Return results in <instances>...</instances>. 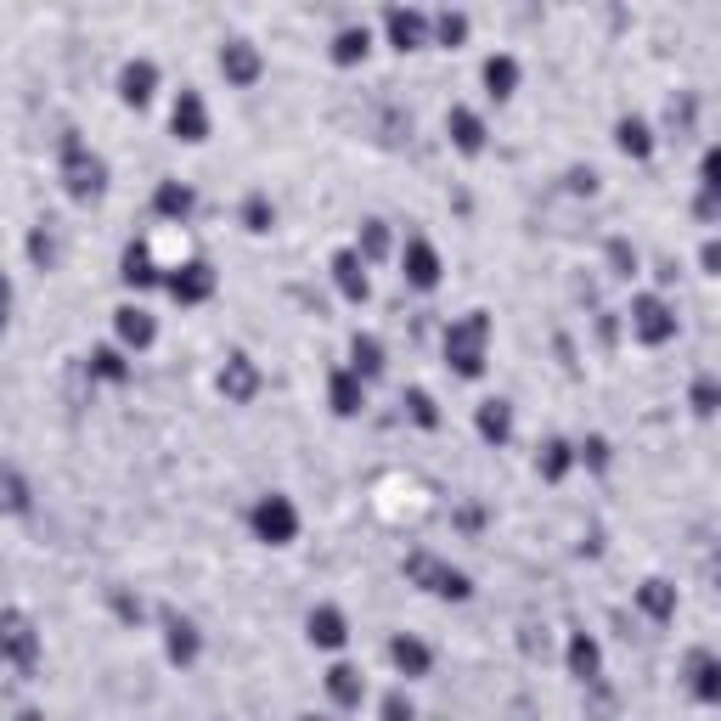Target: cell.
<instances>
[{"label": "cell", "mask_w": 721, "mask_h": 721, "mask_svg": "<svg viewBox=\"0 0 721 721\" xmlns=\"http://www.w3.org/2000/svg\"><path fill=\"white\" fill-rule=\"evenodd\" d=\"M164 648H170L175 665H192L204 654V637H198V626H192L186 614H164Z\"/></svg>", "instance_id": "18"}, {"label": "cell", "mask_w": 721, "mask_h": 721, "mask_svg": "<svg viewBox=\"0 0 721 721\" xmlns=\"http://www.w3.org/2000/svg\"><path fill=\"white\" fill-rule=\"evenodd\" d=\"M350 372H356L361 383L383 372V345L372 339V332H356V339H350Z\"/></svg>", "instance_id": "28"}, {"label": "cell", "mask_w": 721, "mask_h": 721, "mask_svg": "<svg viewBox=\"0 0 721 721\" xmlns=\"http://www.w3.org/2000/svg\"><path fill=\"white\" fill-rule=\"evenodd\" d=\"M113 327H119V345H124V350H153V339H159V321L141 310V305L113 310Z\"/></svg>", "instance_id": "15"}, {"label": "cell", "mask_w": 721, "mask_h": 721, "mask_svg": "<svg viewBox=\"0 0 721 721\" xmlns=\"http://www.w3.org/2000/svg\"><path fill=\"white\" fill-rule=\"evenodd\" d=\"M479 435L491 446H507L513 440V406L507 401H479Z\"/></svg>", "instance_id": "27"}, {"label": "cell", "mask_w": 721, "mask_h": 721, "mask_svg": "<svg viewBox=\"0 0 721 721\" xmlns=\"http://www.w3.org/2000/svg\"><path fill=\"white\" fill-rule=\"evenodd\" d=\"M485 350H491V316L485 310H468L462 321L446 327V367L457 378H479V372H485Z\"/></svg>", "instance_id": "1"}, {"label": "cell", "mask_w": 721, "mask_h": 721, "mask_svg": "<svg viewBox=\"0 0 721 721\" xmlns=\"http://www.w3.org/2000/svg\"><path fill=\"white\" fill-rule=\"evenodd\" d=\"M254 390H260L254 361H249V356H231V361L220 367V395H226V401H249Z\"/></svg>", "instance_id": "21"}, {"label": "cell", "mask_w": 721, "mask_h": 721, "mask_svg": "<svg viewBox=\"0 0 721 721\" xmlns=\"http://www.w3.org/2000/svg\"><path fill=\"white\" fill-rule=\"evenodd\" d=\"M90 378H102V383H124L130 378V361L119 350H96L90 356Z\"/></svg>", "instance_id": "33"}, {"label": "cell", "mask_w": 721, "mask_h": 721, "mask_svg": "<svg viewBox=\"0 0 721 721\" xmlns=\"http://www.w3.org/2000/svg\"><path fill=\"white\" fill-rule=\"evenodd\" d=\"M637 603H643V614H648V620H670V614H677V587H665V581H643Z\"/></svg>", "instance_id": "31"}, {"label": "cell", "mask_w": 721, "mask_h": 721, "mask_svg": "<svg viewBox=\"0 0 721 721\" xmlns=\"http://www.w3.org/2000/svg\"><path fill=\"white\" fill-rule=\"evenodd\" d=\"M170 130H175V141H186V148H198V141H209V108H204V96L192 90V85H181V90H175Z\"/></svg>", "instance_id": "8"}, {"label": "cell", "mask_w": 721, "mask_h": 721, "mask_svg": "<svg viewBox=\"0 0 721 721\" xmlns=\"http://www.w3.org/2000/svg\"><path fill=\"white\" fill-rule=\"evenodd\" d=\"M0 659H12L18 670H34L40 659V637H34V620L29 614H0Z\"/></svg>", "instance_id": "7"}, {"label": "cell", "mask_w": 721, "mask_h": 721, "mask_svg": "<svg viewBox=\"0 0 721 721\" xmlns=\"http://www.w3.org/2000/svg\"><path fill=\"white\" fill-rule=\"evenodd\" d=\"M390 659H395V670H401V677H428V665H435L428 643H423V637H406V632L390 643Z\"/></svg>", "instance_id": "24"}, {"label": "cell", "mask_w": 721, "mask_h": 721, "mask_svg": "<svg viewBox=\"0 0 721 721\" xmlns=\"http://www.w3.org/2000/svg\"><path fill=\"white\" fill-rule=\"evenodd\" d=\"M406 412L423 428H440V412H435V395H428V390H406Z\"/></svg>", "instance_id": "37"}, {"label": "cell", "mask_w": 721, "mask_h": 721, "mask_svg": "<svg viewBox=\"0 0 721 721\" xmlns=\"http://www.w3.org/2000/svg\"><path fill=\"white\" fill-rule=\"evenodd\" d=\"M7 310H12V282H7V271H0V332H7Z\"/></svg>", "instance_id": "42"}, {"label": "cell", "mask_w": 721, "mask_h": 721, "mask_svg": "<svg viewBox=\"0 0 721 721\" xmlns=\"http://www.w3.org/2000/svg\"><path fill=\"white\" fill-rule=\"evenodd\" d=\"M260 52H254V45L249 40H226L220 45V74H226V85H254L260 79Z\"/></svg>", "instance_id": "13"}, {"label": "cell", "mask_w": 721, "mask_h": 721, "mask_svg": "<svg viewBox=\"0 0 721 721\" xmlns=\"http://www.w3.org/2000/svg\"><path fill=\"white\" fill-rule=\"evenodd\" d=\"M632 339H637V345L677 339V316H670V305H665L659 294H637V299H632Z\"/></svg>", "instance_id": "5"}, {"label": "cell", "mask_w": 721, "mask_h": 721, "mask_svg": "<svg viewBox=\"0 0 721 721\" xmlns=\"http://www.w3.org/2000/svg\"><path fill=\"white\" fill-rule=\"evenodd\" d=\"M332 282H339V294H345L350 305H367V294H372V276H367V265H361L356 249L332 254Z\"/></svg>", "instance_id": "12"}, {"label": "cell", "mask_w": 721, "mask_h": 721, "mask_svg": "<svg viewBox=\"0 0 721 721\" xmlns=\"http://www.w3.org/2000/svg\"><path fill=\"white\" fill-rule=\"evenodd\" d=\"M327 693H332V704L356 710V704L367 699V677H361L356 665H332V670H327Z\"/></svg>", "instance_id": "25"}, {"label": "cell", "mask_w": 721, "mask_h": 721, "mask_svg": "<svg viewBox=\"0 0 721 721\" xmlns=\"http://www.w3.org/2000/svg\"><path fill=\"white\" fill-rule=\"evenodd\" d=\"M0 513H29V479L0 462Z\"/></svg>", "instance_id": "32"}, {"label": "cell", "mask_w": 721, "mask_h": 721, "mask_svg": "<svg viewBox=\"0 0 721 721\" xmlns=\"http://www.w3.org/2000/svg\"><path fill=\"white\" fill-rule=\"evenodd\" d=\"M164 287H170L175 305H204L215 294V265L209 260H181V265L164 271Z\"/></svg>", "instance_id": "6"}, {"label": "cell", "mask_w": 721, "mask_h": 721, "mask_svg": "<svg viewBox=\"0 0 721 721\" xmlns=\"http://www.w3.org/2000/svg\"><path fill=\"white\" fill-rule=\"evenodd\" d=\"M367 52H372V29H367V23H350V29L332 34V63H339V68L367 63Z\"/></svg>", "instance_id": "23"}, {"label": "cell", "mask_w": 721, "mask_h": 721, "mask_svg": "<svg viewBox=\"0 0 721 721\" xmlns=\"http://www.w3.org/2000/svg\"><path fill=\"white\" fill-rule=\"evenodd\" d=\"M383 29H390V45H401V52L428 45V12H417V7H390L383 12Z\"/></svg>", "instance_id": "10"}, {"label": "cell", "mask_w": 721, "mask_h": 721, "mask_svg": "<svg viewBox=\"0 0 721 721\" xmlns=\"http://www.w3.org/2000/svg\"><path fill=\"white\" fill-rule=\"evenodd\" d=\"M305 632H310V643H316V648H345V643H350V620H345V609L321 603V609H310Z\"/></svg>", "instance_id": "14"}, {"label": "cell", "mask_w": 721, "mask_h": 721, "mask_svg": "<svg viewBox=\"0 0 721 721\" xmlns=\"http://www.w3.org/2000/svg\"><path fill=\"white\" fill-rule=\"evenodd\" d=\"M63 186H68L74 204H96V198L108 192V164H102V153H90L79 135L63 141Z\"/></svg>", "instance_id": "2"}, {"label": "cell", "mask_w": 721, "mask_h": 721, "mask_svg": "<svg viewBox=\"0 0 721 721\" xmlns=\"http://www.w3.org/2000/svg\"><path fill=\"white\" fill-rule=\"evenodd\" d=\"M153 90H159V63L135 57V63L119 68V96H124V108H148Z\"/></svg>", "instance_id": "11"}, {"label": "cell", "mask_w": 721, "mask_h": 721, "mask_svg": "<svg viewBox=\"0 0 721 721\" xmlns=\"http://www.w3.org/2000/svg\"><path fill=\"white\" fill-rule=\"evenodd\" d=\"M428 29H435L440 45H462L468 40V18L462 12H435V18H428Z\"/></svg>", "instance_id": "35"}, {"label": "cell", "mask_w": 721, "mask_h": 721, "mask_svg": "<svg viewBox=\"0 0 721 721\" xmlns=\"http://www.w3.org/2000/svg\"><path fill=\"white\" fill-rule=\"evenodd\" d=\"M575 457L592 462V468H603V462H609V446H603V440H581V451H575Z\"/></svg>", "instance_id": "41"}, {"label": "cell", "mask_w": 721, "mask_h": 721, "mask_svg": "<svg viewBox=\"0 0 721 721\" xmlns=\"http://www.w3.org/2000/svg\"><path fill=\"white\" fill-rule=\"evenodd\" d=\"M153 209H159L170 226H186V220H192V209H198V192H192L186 181H159Z\"/></svg>", "instance_id": "17"}, {"label": "cell", "mask_w": 721, "mask_h": 721, "mask_svg": "<svg viewBox=\"0 0 721 721\" xmlns=\"http://www.w3.org/2000/svg\"><path fill=\"white\" fill-rule=\"evenodd\" d=\"M485 90L496 96V102H502V96H513V90H518V63H513L507 52L485 57Z\"/></svg>", "instance_id": "30"}, {"label": "cell", "mask_w": 721, "mask_h": 721, "mask_svg": "<svg viewBox=\"0 0 721 721\" xmlns=\"http://www.w3.org/2000/svg\"><path fill=\"white\" fill-rule=\"evenodd\" d=\"M271 198H265V192H254V198H249V209H243V220H249V231H271Z\"/></svg>", "instance_id": "38"}, {"label": "cell", "mask_w": 721, "mask_h": 721, "mask_svg": "<svg viewBox=\"0 0 721 721\" xmlns=\"http://www.w3.org/2000/svg\"><path fill=\"white\" fill-rule=\"evenodd\" d=\"M446 135H451V148L468 153V159L485 153V119H479L473 108H451V113H446Z\"/></svg>", "instance_id": "16"}, {"label": "cell", "mask_w": 721, "mask_h": 721, "mask_svg": "<svg viewBox=\"0 0 721 721\" xmlns=\"http://www.w3.org/2000/svg\"><path fill=\"white\" fill-rule=\"evenodd\" d=\"M693 412H699V417H710V412H715V383H710V378L693 390Z\"/></svg>", "instance_id": "40"}, {"label": "cell", "mask_w": 721, "mask_h": 721, "mask_svg": "<svg viewBox=\"0 0 721 721\" xmlns=\"http://www.w3.org/2000/svg\"><path fill=\"white\" fill-rule=\"evenodd\" d=\"M249 524H254V536H260V542H271V547H287V542L299 536V507L287 502L282 491H271V496H260V502H254Z\"/></svg>", "instance_id": "4"}, {"label": "cell", "mask_w": 721, "mask_h": 721, "mask_svg": "<svg viewBox=\"0 0 721 721\" xmlns=\"http://www.w3.org/2000/svg\"><path fill=\"white\" fill-rule=\"evenodd\" d=\"M401 276L412 282V287H440V249L428 243V237H412V243L401 249Z\"/></svg>", "instance_id": "9"}, {"label": "cell", "mask_w": 721, "mask_h": 721, "mask_svg": "<svg viewBox=\"0 0 721 721\" xmlns=\"http://www.w3.org/2000/svg\"><path fill=\"white\" fill-rule=\"evenodd\" d=\"M614 141H620V153H626V159H648V153H654V130H648L637 113L614 124Z\"/></svg>", "instance_id": "29"}, {"label": "cell", "mask_w": 721, "mask_h": 721, "mask_svg": "<svg viewBox=\"0 0 721 721\" xmlns=\"http://www.w3.org/2000/svg\"><path fill=\"white\" fill-rule=\"evenodd\" d=\"M383 721H412V699H406V693H390V699H383Z\"/></svg>", "instance_id": "39"}, {"label": "cell", "mask_w": 721, "mask_h": 721, "mask_svg": "<svg viewBox=\"0 0 721 721\" xmlns=\"http://www.w3.org/2000/svg\"><path fill=\"white\" fill-rule=\"evenodd\" d=\"M569 462H575V451H569L564 440H547V446H542V457H536V468H542L547 479H564V473H569Z\"/></svg>", "instance_id": "36"}, {"label": "cell", "mask_w": 721, "mask_h": 721, "mask_svg": "<svg viewBox=\"0 0 721 721\" xmlns=\"http://www.w3.org/2000/svg\"><path fill=\"white\" fill-rule=\"evenodd\" d=\"M406 575L423 587V592H435V598H446V603H462L468 592H473V581L462 569H451L446 558H435V553H412L406 558Z\"/></svg>", "instance_id": "3"}, {"label": "cell", "mask_w": 721, "mask_h": 721, "mask_svg": "<svg viewBox=\"0 0 721 721\" xmlns=\"http://www.w3.org/2000/svg\"><path fill=\"white\" fill-rule=\"evenodd\" d=\"M383 249H390V231H383V220H367V226H361V243H356V254H361V265H372V260H383Z\"/></svg>", "instance_id": "34"}, {"label": "cell", "mask_w": 721, "mask_h": 721, "mask_svg": "<svg viewBox=\"0 0 721 721\" xmlns=\"http://www.w3.org/2000/svg\"><path fill=\"white\" fill-rule=\"evenodd\" d=\"M569 670H575V677H581L587 688L603 677V648H598V637H587V632L569 637Z\"/></svg>", "instance_id": "22"}, {"label": "cell", "mask_w": 721, "mask_h": 721, "mask_svg": "<svg viewBox=\"0 0 721 721\" xmlns=\"http://www.w3.org/2000/svg\"><path fill=\"white\" fill-rule=\"evenodd\" d=\"M130 287H153V282H164V265L153 260V249L148 243H130L124 249V271H119Z\"/></svg>", "instance_id": "26"}, {"label": "cell", "mask_w": 721, "mask_h": 721, "mask_svg": "<svg viewBox=\"0 0 721 721\" xmlns=\"http://www.w3.org/2000/svg\"><path fill=\"white\" fill-rule=\"evenodd\" d=\"M688 688H693V699H704V704L721 699V665H715L710 648H699V654L688 659Z\"/></svg>", "instance_id": "20"}, {"label": "cell", "mask_w": 721, "mask_h": 721, "mask_svg": "<svg viewBox=\"0 0 721 721\" xmlns=\"http://www.w3.org/2000/svg\"><path fill=\"white\" fill-rule=\"evenodd\" d=\"M327 401H332V412H339V417H356L367 406V383L350 367H339V372H332V383H327Z\"/></svg>", "instance_id": "19"}]
</instances>
